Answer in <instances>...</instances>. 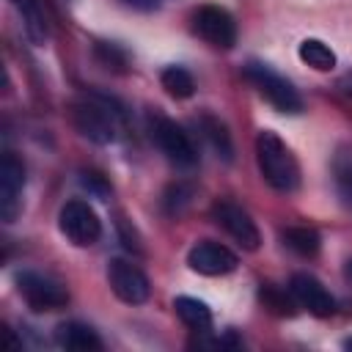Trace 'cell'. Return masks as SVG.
<instances>
[{
  "instance_id": "cell-16",
  "label": "cell",
  "mask_w": 352,
  "mask_h": 352,
  "mask_svg": "<svg viewBox=\"0 0 352 352\" xmlns=\"http://www.w3.org/2000/svg\"><path fill=\"white\" fill-rule=\"evenodd\" d=\"M173 311L195 333H206L212 327V311H209V305L204 300H195V297H184L182 294V297L173 300Z\"/></svg>"
},
{
  "instance_id": "cell-25",
  "label": "cell",
  "mask_w": 352,
  "mask_h": 352,
  "mask_svg": "<svg viewBox=\"0 0 352 352\" xmlns=\"http://www.w3.org/2000/svg\"><path fill=\"white\" fill-rule=\"evenodd\" d=\"M129 6H135V8H154L157 6V0H126Z\"/></svg>"
},
{
  "instance_id": "cell-4",
  "label": "cell",
  "mask_w": 352,
  "mask_h": 352,
  "mask_svg": "<svg viewBox=\"0 0 352 352\" xmlns=\"http://www.w3.org/2000/svg\"><path fill=\"white\" fill-rule=\"evenodd\" d=\"M58 226H60V234L72 245H77V248H91L102 236V220H99V214L94 212V206L88 201H80V198L66 201L60 206Z\"/></svg>"
},
{
  "instance_id": "cell-27",
  "label": "cell",
  "mask_w": 352,
  "mask_h": 352,
  "mask_svg": "<svg viewBox=\"0 0 352 352\" xmlns=\"http://www.w3.org/2000/svg\"><path fill=\"white\" fill-rule=\"evenodd\" d=\"M344 346H349V349H352V336H349V338L344 341Z\"/></svg>"
},
{
  "instance_id": "cell-15",
  "label": "cell",
  "mask_w": 352,
  "mask_h": 352,
  "mask_svg": "<svg viewBox=\"0 0 352 352\" xmlns=\"http://www.w3.org/2000/svg\"><path fill=\"white\" fill-rule=\"evenodd\" d=\"M198 132H201V138L209 143V148L223 160V162H231L234 160V140H231V132H228V126L217 118V116H209V113H204V116H198Z\"/></svg>"
},
{
  "instance_id": "cell-13",
  "label": "cell",
  "mask_w": 352,
  "mask_h": 352,
  "mask_svg": "<svg viewBox=\"0 0 352 352\" xmlns=\"http://www.w3.org/2000/svg\"><path fill=\"white\" fill-rule=\"evenodd\" d=\"M11 6L16 8V14L22 19V30H25L28 41L36 47L47 44V38L52 33V19L47 11V3L44 0H11Z\"/></svg>"
},
{
  "instance_id": "cell-20",
  "label": "cell",
  "mask_w": 352,
  "mask_h": 352,
  "mask_svg": "<svg viewBox=\"0 0 352 352\" xmlns=\"http://www.w3.org/2000/svg\"><path fill=\"white\" fill-rule=\"evenodd\" d=\"M283 242H286L297 256H305V258L316 256L319 248H322V236H319L314 228H308V226H289V228L283 231Z\"/></svg>"
},
{
  "instance_id": "cell-10",
  "label": "cell",
  "mask_w": 352,
  "mask_h": 352,
  "mask_svg": "<svg viewBox=\"0 0 352 352\" xmlns=\"http://www.w3.org/2000/svg\"><path fill=\"white\" fill-rule=\"evenodd\" d=\"M22 190H25V165L14 151H6L0 160V217L14 223L22 212Z\"/></svg>"
},
{
  "instance_id": "cell-19",
  "label": "cell",
  "mask_w": 352,
  "mask_h": 352,
  "mask_svg": "<svg viewBox=\"0 0 352 352\" xmlns=\"http://www.w3.org/2000/svg\"><path fill=\"white\" fill-rule=\"evenodd\" d=\"M160 85L173 99H190L195 94V80L184 66H165L160 72Z\"/></svg>"
},
{
  "instance_id": "cell-23",
  "label": "cell",
  "mask_w": 352,
  "mask_h": 352,
  "mask_svg": "<svg viewBox=\"0 0 352 352\" xmlns=\"http://www.w3.org/2000/svg\"><path fill=\"white\" fill-rule=\"evenodd\" d=\"M261 297H264V302L272 308V311H278V314H286V316H292L294 314V294L292 297H286V292H278L275 286H264L261 289Z\"/></svg>"
},
{
  "instance_id": "cell-12",
  "label": "cell",
  "mask_w": 352,
  "mask_h": 352,
  "mask_svg": "<svg viewBox=\"0 0 352 352\" xmlns=\"http://www.w3.org/2000/svg\"><path fill=\"white\" fill-rule=\"evenodd\" d=\"M289 292L294 294L297 305L305 308L314 316H330L336 311V300L333 294L324 289V283L319 278H314L311 272H294L289 280Z\"/></svg>"
},
{
  "instance_id": "cell-11",
  "label": "cell",
  "mask_w": 352,
  "mask_h": 352,
  "mask_svg": "<svg viewBox=\"0 0 352 352\" xmlns=\"http://www.w3.org/2000/svg\"><path fill=\"white\" fill-rule=\"evenodd\" d=\"M187 267L198 275H206V278H217V275H228L239 267V258L234 250H228L226 245L220 242H212V239H201L195 242L190 250H187Z\"/></svg>"
},
{
  "instance_id": "cell-9",
  "label": "cell",
  "mask_w": 352,
  "mask_h": 352,
  "mask_svg": "<svg viewBox=\"0 0 352 352\" xmlns=\"http://www.w3.org/2000/svg\"><path fill=\"white\" fill-rule=\"evenodd\" d=\"M154 143L160 146V151L179 168H192L198 162V148L192 143V138L170 118H157L151 126Z\"/></svg>"
},
{
  "instance_id": "cell-22",
  "label": "cell",
  "mask_w": 352,
  "mask_h": 352,
  "mask_svg": "<svg viewBox=\"0 0 352 352\" xmlns=\"http://www.w3.org/2000/svg\"><path fill=\"white\" fill-rule=\"evenodd\" d=\"M96 60L104 66V69H116V72H124L126 66V55L124 50H118L116 44H96Z\"/></svg>"
},
{
  "instance_id": "cell-6",
  "label": "cell",
  "mask_w": 352,
  "mask_h": 352,
  "mask_svg": "<svg viewBox=\"0 0 352 352\" xmlns=\"http://www.w3.org/2000/svg\"><path fill=\"white\" fill-rule=\"evenodd\" d=\"M212 220L245 250H258L261 245V231L256 226V220L248 214V209H242L234 201H214L212 204Z\"/></svg>"
},
{
  "instance_id": "cell-26",
  "label": "cell",
  "mask_w": 352,
  "mask_h": 352,
  "mask_svg": "<svg viewBox=\"0 0 352 352\" xmlns=\"http://www.w3.org/2000/svg\"><path fill=\"white\" fill-rule=\"evenodd\" d=\"M344 278H346V283H352V258L344 264Z\"/></svg>"
},
{
  "instance_id": "cell-14",
  "label": "cell",
  "mask_w": 352,
  "mask_h": 352,
  "mask_svg": "<svg viewBox=\"0 0 352 352\" xmlns=\"http://www.w3.org/2000/svg\"><path fill=\"white\" fill-rule=\"evenodd\" d=\"M55 341L63 349H74V352H99L104 344L99 338V333L82 322H63L55 330Z\"/></svg>"
},
{
  "instance_id": "cell-17",
  "label": "cell",
  "mask_w": 352,
  "mask_h": 352,
  "mask_svg": "<svg viewBox=\"0 0 352 352\" xmlns=\"http://www.w3.org/2000/svg\"><path fill=\"white\" fill-rule=\"evenodd\" d=\"M333 184L346 209H352V146H338L333 154Z\"/></svg>"
},
{
  "instance_id": "cell-5",
  "label": "cell",
  "mask_w": 352,
  "mask_h": 352,
  "mask_svg": "<svg viewBox=\"0 0 352 352\" xmlns=\"http://www.w3.org/2000/svg\"><path fill=\"white\" fill-rule=\"evenodd\" d=\"M16 286H19V294L22 300L33 308V311H58L69 302V292L60 280H55L52 275H44V272H33V270H25L16 275Z\"/></svg>"
},
{
  "instance_id": "cell-24",
  "label": "cell",
  "mask_w": 352,
  "mask_h": 352,
  "mask_svg": "<svg viewBox=\"0 0 352 352\" xmlns=\"http://www.w3.org/2000/svg\"><path fill=\"white\" fill-rule=\"evenodd\" d=\"M338 88H341V91H344V94L352 99V72H346V74L338 80Z\"/></svg>"
},
{
  "instance_id": "cell-8",
  "label": "cell",
  "mask_w": 352,
  "mask_h": 352,
  "mask_svg": "<svg viewBox=\"0 0 352 352\" xmlns=\"http://www.w3.org/2000/svg\"><path fill=\"white\" fill-rule=\"evenodd\" d=\"M107 283H110L113 294L126 305H140L151 294V283H148L146 272L126 258H113L107 264Z\"/></svg>"
},
{
  "instance_id": "cell-18",
  "label": "cell",
  "mask_w": 352,
  "mask_h": 352,
  "mask_svg": "<svg viewBox=\"0 0 352 352\" xmlns=\"http://www.w3.org/2000/svg\"><path fill=\"white\" fill-rule=\"evenodd\" d=\"M297 55L314 72H330V69H336V52L322 38H302L300 47H297Z\"/></svg>"
},
{
  "instance_id": "cell-3",
  "label": "cell",
  "mask_w": 352,
  "mask_h": 352,
  "mask_svg": "<svg viewBox=\"0 0 352 352\" xmlns=\"http://www.w3.org/2000/svg\"><path fill=\"white\" fill-rule=\"evenodd\" d=\"M245 77L253 82V88H256L278 113L297 116V113L302 110V96H300V91H297L286 77H280L278 72H272L270 66L250 60V63L245 66Z\"/></svg>"
},
{
  "instance_id": "cell-2",
  "label": "cell",
  "mask_w": 352,
  "mask_h": 352,
  "mask_svg": "<svg viewBox=\"0 0 352 352\" xmlns=\"http://www.w3.org/2000/svg\"><path fill=\"white\" fill-rule=\"evenodd\" d=\"M69 118H72V126L96 146L116 143L121 135V113L107 99H99V96L77 99L69 110Z\"/></svg>"
},
{
  "instance_id": "cell-1",
  "label": "cell",
  "mask_w": 352,
  "mask_h": 352,
  "mask_svg": "<svg viewBox=\"0 0 352 352\" xmlns=\"http://www.w3.org/2000/svg\"><path fill=\"white\" fill-rule=\"evenodd\" d=\"M256 162L264 182L278 192H294L300 187V162L292 148L272 129H261L256 138Z\"/></svg>"
},
{
  "instance_id": "cell-21",
  "label": "cell",
  "mask_w": 352,
  "mask_h": 352,
  "mask_svg": "<svg viewBox=\"0 0 352 352\" xmlns=\"http://www.w3.org/2000/svg\"><path fill=\"white\" fill-rule=\"evenodd\" d=\"M190 198H192V187H190V184L176 182V184H170V187L165 190L162 206H165V212H168V214H182V212H184V206L190 204Z\"/></svg>"
},
{
  "instance_id": "cell-7",
  "label": "cell",
  "mask_w": 352,
  "mask_h": 352,
  "mask_svg": "<svg viewBox=\"0 0 352 352\" xmlns=\"http://www.w3.org/2000/svg\"><path fill=\"white\" fill-rule=\"evenodd\" d=\"M192 30L217 50H231L236 44V19L223 6H201L192 14Z\"/></svg>"
}]
</instances>
